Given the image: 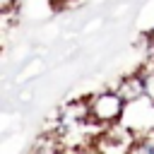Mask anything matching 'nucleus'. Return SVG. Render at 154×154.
I'll use <instances>...</instances> for the list:
<instances>
[{
  "instance_id": "20e7f679",
  "label": "nucleus",
  "mask_w": 154,
  "mask_h": 154,
  "mask_svg": "<svg viewBox=\"0 0 154 154\" xmlns=\"http://www.w3.org/2000/svg\"><path fill=\"white\" fill-rule=\"evenodd\" d=\"M116 91L128 101V106L130 103H140L144 99V75H142V70L132 72V75H125L123 79H118Z\"/></svg>"
},
{
  "instance_id": "7ed1b4c3",
  "label": "nucleus",
  "mask_w": 154,
  "mask_h": 154,
  "mask_svg": "<svg viewBox=\"0 0 154 154\" xmlns=\"http://www.w3.org/2000/svg\"><path fill=\"white\" fill-rule=\"evenodd\" d=\"M91 120V108H89V99H79V101H70L63 108H58V118H55V130L60 132H70V130H82L87 128Z\"/></svg>"
},
{
  "instance_id": "f03ea898",
  "label": "nucleus",
  "mask_w": 154,
  "mask_h": 154,
  "mask_svg": "<svg viewBox=\"0 0 154 154\" xmlns=\"http://www.w3.org/2000/svg\"><path fill=\"white\" fill-rule=\"evenodd\" d=\"M135 137H137V132H132L130 125L118 120V123L106 125L94 137V149H99V152H130Z\"/></svg>"
},
{
  "instance_id": "423d86ee",
  "label": "nucleus",
  "mask_w": 154,
  "mask_h": 154,
  "mask_svg": "<svg viewBox=\"0 0 154 154\" xmlns=\"http://www.w3.org/2000/svg\"><path fill=\"white\" fill-rule=\"evenodd\" d=\"M147 38H149V43H152V46H154V26H152V29H149V34H147Z\"/></svg>"
},
{
  "instance_id": "39448f33",
  "label": "nucleus",
  "mask_w": 154,
  "mask_h": 154,
  "mask_svg": "<svg viewBox=\"0 0 154 154\" xmlns=\"http://www.w3.org/2000/svg\"><path fill=\"white\" fill-rule=\"evenodd\" d=\"M132 154H154V125L137 132L135 142H132Z\"/></svg>"
},
{
  "instance_id": "f257e3e1",
  "label": "nucleus",
  "mask_w": 154,
  "mask_h": 154,
  "mask_svg": "<svg viewBox=\"0 0 154 154\" xmlns=\"http://www.w3.org/2000/svg\"><path fill=\"white\" fill-rule=\"evenodd\" d=\"M89 108H91V120H96L99 125L106 128L111 123L123 120L128 101L116 89H106V91H99V94L89 96Z\"/></svg>"
}]
</instances>
